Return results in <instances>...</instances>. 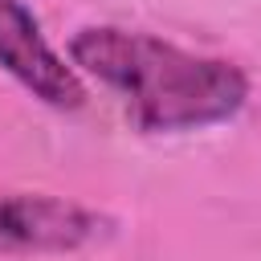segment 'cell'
Here are the masks:
<instances>
[{"instance_id":"1","label":"cell","mask_w":261,"mask_h":261,"mask_svg":"<svg viewBox=\"0 0 261 261\" xmlns=\"http://www.w3.org/2000/svg\"><path fill=\"white\" fill-rule=\"evenodd\" d=\"M73 65L118 90L126 114L147 135L200 130L232 118L249 98V77L224 57L188 53L171 41L130 29H82L69 41Z\"/></svg>"},{"instance_id":"2","label":"cell","mask_w":261,"mask_h":261,"mask_svg":"<svg viewBox=\"0 0 261 261\" xmlns=\"http://www.w3.org/2000/svg\"><path fill=\"white\" fill-rule=\"evenodd\" d=\"M106 232V216L45 192L0 196V253H69Z\"/></svg>"},{"instance_id":"3","label":"cell","mask_w":261,"mask_h":261,"mask_svg":"<svg viewBox=\"0 0 261 261\" xmlns=\"http://www.w3.org/2000/svg\"><path fill=\"white\" fill-rule=\"evenodd\" d=\"M0 69H8L33 98L57 110H77L86 102V86L77 73L53 53L37 16L24 0H0Z\"/></svg>"}]
</instances>
